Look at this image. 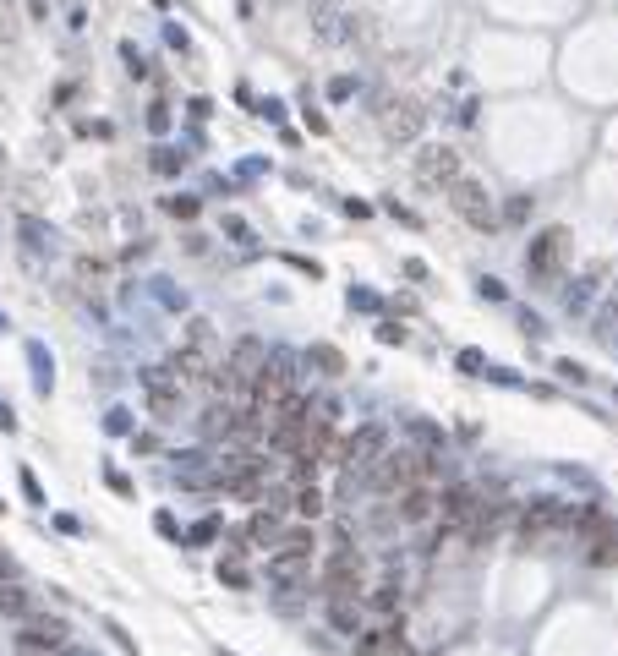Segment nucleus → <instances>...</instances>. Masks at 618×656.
<instances>
[{"label": "nucleus", "mask_w": 618, "mask_h": 656, "mask_svg": "<svg viewBox=\"0 0 618 656\" xmlns=\"http://www.w3.org/2000/svg\"><path fill=\"white\" fill-rule=\"evenodd\" d=\"M263 367H268V350L258 345V339H241L236 356L225 361V372L214 378V389H258Z\"/></svg>", "instance_id": "obj_2"}, {"label": "nucleus", "mask_w": 618, "mask_h": 656, "mask_svg": "<svg viewBox=\"0 0 618 656\" xmlns=\"http://www.w3.org/2000/svg\"><path fill=\"white\" fill-rule=\"evenodd\" d=\"M121 55H126V72H132V77L148 72V66H143V50H137V44H121Z\"/></svg>", "instance_id": "obj_23"}, {"label": "nucleus", "mask_w": 618, "mask_h": 656, "mask_svg": "<svg viewBox=\"0 0 618 656\" xmlns=\"http://www.w3.org/2000/svg\"><path fill=\"white\" fill-rule=\"evenodd\" d=\"M170 214L192 219V214H197V197H170Z\"/></svg>", "instance_id": "obj_24"}, {"label": "nucleus", "mask_w": 618, "mask_h": 656, "mask_svg": "<svg viewBox=\"0 0 618 656\" xmlns=\"http://www.w3.org/2000/svg\"><path fill=\"white\" fill-rule=\"evenodd\" d=\"M433 454H416V449H383V460L372 465V476H378L383 492H405V487H427V476H433Z\"/></svg>", "instance_id": "obj_1"}, {"label": "nucleus", "mask_w": 618, "mask_h": 656, "mask_svg": "<svg viewBox=\"0 0 618 656\" xmlns=\"http://www.w3.org/2000/svg\"><path fill=\"white\" fill-rule=\"evenodd\" d=\"M312 361H318V367L329 372V378H334V372H345V356H340V350H329V345H318V350H312Z\"/></svg>", "instance_id": "obj_22"}, {"label": "nucleus", "mask_w": 618, "mask_h": 656, "mask_svg": "<svg viewBox=\"0 0 618 656\" xmlns=\"http://www.w3.org/2000/svg\"><path fill=\"white\" fill-rule=\"evenodd\" d=\"M279 536L285 531H279L274 514H252V542H279Z\"/></svg>", "instance_id": "obj_19"}, {"label": "nucleus", "mask_w": 618, "mask_h": 656, "mask_svg": "<svg viewBox=\"0 0 618 656\" xmlns=\"http://www.w3.org/2000/svg\"><path fill=\"white\" fill-rule=\"evenodd\" d=\"M367 607H372V613H383V618H394V607H400V596H394V585H372Z\"/></svg>", "instance_id": "obj_18"}, {"label": "nucleus", "mask_w": 618, "mask_h": 656, "mask_svg": "<svg viewBox=\"0 0 618 656\" xmlns=\"http://www.w3.org/2000/svg\"><path fill=\"white\" fill-rule=\"evenodd\" d=\"M274 547H279V553H312V531H285Z\"/></svg>", "instance_id": "obj_20"}, {"label": "nucleus", "mask_w": 618, "mask_h": 656, "mask_svg": "<svg viewBox=\"0 0 618 656\" xmlns=\"http://www.w3.org/2000/svg\"><path fill=\"white\" fill-rule=\"evenodd\" d=\"M219 574H225V580H230V585H247V569H241V564H236V558H230V564H219Z\"/></svg>", "instance_id": "obj_25"}, {"label": "nucleus", "mask_w": 618, "mask_h": 656, "mask_svg": "<svg viewBox=\"0 0 618 656\" xmlns=\"http://www.w3.org/2000/svg\"><path fill=\"white\" fill-rule=\"evenodd\" d=\"M11 580V564H6V558H0V585H6Z\"/></svg>", "instance_id": "obj_26"}, {"label": "nucleus", "mask_w": 618, "mask_h": 656, "mask_svg": "<svg viewBox=\"0 0 618 656\" xmlns=\"http://www.w3.org/2000/svg\"><path fill=\"white\" fill-rule=\"evenodd\" d=\"M394 514H400L405 525L433 520V514H438V492H433V487H405V492H394Z\"/></svg>", "instance_id": "obj_9"}, {"label": "nucleus", "mask_w": 618, "mask_h": 656, "mask_svg": "<svg viewBox=\"0 0 618 656\" xmlns=\"http://www.w3.org/2000/svg\"><path fill=\"white\" fill-rule=\"evenodd\" d=\"M591 558H597V564H618V531H608L602 520H597V542H591Z\"/></svg>", "instance_id": "obj_16"}, {"label": "nucleus", "mask_w": 618, "mask_h": 656, "mask_svg": "<svg viewBox=\"0 0 618 656\" xmlns=\"http://www.w3.org/2000/svg\"><path fill=\"white\" fill-rule=\"evenodd\" d=\"M422 121L427 115H422V104L416 99H394L389 110H383V132H389L394 143H411V137L422 132Z\"/></svg>", "instance_id": "obj_8"}, {"label": "nucleus", "mask_w": 618, "mask_h": 656, "mask_svg": "<svg viewBox=\"0 0 618 656\" xmlns=\"http://www.w3.org/2000/svg\"><path fill=\"white\" fill-rule=\"evenodd\" d=\"M296 509L307 514V520H312V514H323V492L318 487H296Z\"/></svg>", "instance_id": "obj_21"}, {"label": "nucleus", "mask_w": 618, "mask_h": 656, "mask_svg": "<svg viewBox=\"0 0 618 656\" xmlns=\"http://www.w3.org/2000/svg\"><path fill=\"white\" fill-rule=\"evenodd\" d=\"M356 656H411V646H405V629L400 624H378L372 635L356 640Z\"/></svg>", "instance_id": "obj_10"}, {"label": "nucleus", "mask_w": 618, "mask_h": 656, "mask_svg": "<svg viewBox=\"0 0 618 656\" xmlns=\"http://www.w3.org/2000/svg\"><path fill=\"white\" fill-rule=\"evenodd\" d=\"M66 624L61 618H28V624L17 629V656H61L66 651Z\"/></svg>", "instance_id": "obj_5"}, {"label": "nucleus", "mask_w": 618, "mask_h": 656, "mask_svg": "<svg viewBox=\"0 0 618 656\" xmlns=\"http://www.w3.org/2000/svg\"><path fill=\"white\" fill-rule=\"evenodd\" d=\"M329 618H334V629L356 635V629H361V602H356V596H329Z\"/></svg>", "instance_id": "obj_14"}, {"label": "nucleus", "mask_w": 618, "mask_h": 656, "mask_svg": "<svg viewBox=\"0 0 618 656\" xmlns=\"http://www.w3.org/2000/svg\"><path fill=\"white\" fill-rule=\"evenodd\" d=\"M564 257H569V230H542V236H536L531 246H526V274L531 279H558V268H564Z\"/></svg>", "instance_id": "obj_3"}, {"label": "nucleus", "mask_w": 618, "mask_h": 656, "mask_svg": "<svg viewBox=\"0 0 618 656\" xmlns=\"http://www.w3.org/2000/svg\"><path fill=\"white\" fill-rule=\"evenodd\" d=\"M0 39L17 44L22 39V17H17V0H0Z\"/></svg>", "instance_id": "obj_17"}, {"label": "nucleus", "mask_w": 618, "mask_h": 656, "mask_svg": "<svg viewBox=\"0 0 618 656\" xmlns=\"http://www.w3.org/2000/svg\"><path fill=\"white\" fill-rule=\"evenodd\" d=\"M361 574H367L361 553L340 547V553L329 558V574H323V596H356V602H361Z\"/></svg>", "instance_id": "obj_7"}, {"label": "nucleus", "mask_w": 618, "mask_h": 656, "mask_svg": "<svg viewBox=\"0 0 618 656\" xmlns=\"http://www.w3.org/2000/svg\"><path fill=\"white\" fill-rule=\"evenodd\" d=\"M0 613H11V618H28L33 613V596L28 591H22V585H0Z\"/></svg>", "instance_id": "obj_15"}, {"label": "nucleus", "mask_w": 618, "mask_h": 656, "mask_svg": "<svg viewBox=\"0 0 618 656\" xmlns=\"http://www.w3.org/2000/svg\"><path fill=\"white\" fill-rule=\"evenodd\" d=\"M383 460V427H361L351 443H345V465L351 471H372Z\"/></svg>", "instance_id": "obj_11"}, {"label": "nucleus", "mask_w": 618, "mask_h": 656, "mask_svg": "<svg viewBox=\"0 0 618 656\" xmlns=\"http://www.w3.org/2000/svg\"><path fill=\"white\" fill-rule=\"evenodd\" d=\"M143 389H148V400H154L159 416H170L176 400H181V378H165V367H148L143 372Z\"/></svg>", "instance_id": "obj_12"}, {"label": "nucleus", "mask_w": 618, "mask_h": 656, "mask_svg": "<svg viewBox=\"0 0 618 656\" xmlns=\"http://www.w3.org/2000/svg\"><path fill=\"white\" fill-rule=\"evenodd\" d=\"M476 514H482V492L476 487H443L438 492V520H443V531H471L476 525Z\"/></svg>", "instance_id": "obj_6"}, {"label": "nucleus", "mask_w": 618, "mask_h": 656, "mask_svg": "<svg viewBox=\"0 0 618 656\" xmlns=\"http://www.w3.org/2000/svg\"><path fill=\"white\" fill-rule=\"evenodd\" d=\"M422 175H427V181H460V159H454V148H427V154H422Z\"/></svg>", "instance_id": "obj_13"}, {"label": "nucleus", "mask_w": 618, "mask_h": 656, "mask_svg": "<svg viewBox=\"0 0 618 656\" xmlns=\"http://www.w3.org/2000/svg\"><path fill=\"white\" fill-rule=\"evenodd\" d=\"M449 203H454V214H460L471 230H493V225H498L493 197H487L476 181H465V175H460V181H449Z\"/></svg>", "instance_id": "obj_4"}]
</instances>
